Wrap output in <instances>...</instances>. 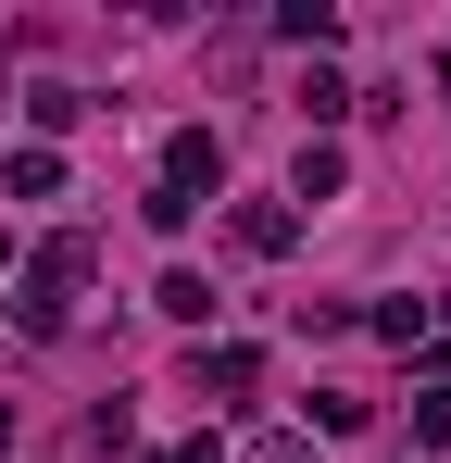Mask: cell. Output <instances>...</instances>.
Masks as SVG:
<instances>
[{
	"instance_id": "cell-1",
	"label": "cell",
	"mask_w": 451,
	"mask_h": 463,
	"mask_svg": "<svg viewBox=\"0 0 451 463\" xmlns=\"http://www.w3.org/2000/svg\"><path fill=\"white\" fill-rule=\"evenodd\" d=\"M289 238H301V213H289V201H238V250H264V263H276Z\"/></svg>"
},
{
	"instance_id": "cell-2",
	"label": "cell",
	"mask_w": 451,
	"mask_h": 463,
	"mask_svg": "<svg viewBox=\"0 0 451 463\" xmlns=\"http://www.w3.org/2000/svg\"><path fill=\"white\" fill-rule=\"evenodd\" d=\"M163 313H176V326H201V313H214V276H188V263H176V276H163Z\"/></svg>"
},
{
	"instance_id": "cell-3",
	"label": "cell",
	"mask_w": 451,
	"mask_h": 463,
	"mask_svg": "<svg viewBox=\"0 0 451 463\" xmlns=\"http://www.w3.org/2000/svg\"><path fill=\"white\" fill-rule=\"evenodd\" d=\"M201 376H214L226 401H251V388H264V351H214V364H201Z\"/></svg>"
},
{
	"instance_id": "cell-4",
	"label": "cell",
	"mask_w": 451,
	"mask_h": 463,
	"mask_svg": "<svg viewBox=\"0 0 451 463\" xmlns=\"http://www.w3.org/2000/svg\"><path fill=\"white\" fill-rule=\"evenodd\" d=\"M414 439H451V388H414Z\"/></svg>"
},
{
	"instance_id": "cell-5",
	"label": "cell",
	"mask_w": 451,
	"mask_h": 463,
	"mask_svg": "<svg viewBox=\"0 0 451 463\" xmlns=\"http://www.w3.org/2000/svg\"><path fill=\"white\" fill-rule=\"evenodd\" d=\"M238 463H313V439H251Z\"/></svg>"
},
{
	"instance_id": "cell-6",
	"label": "cell",
	"mask_w": 451,
	"mask_h": 463,
	"mask_svg": "<svg viewBox=\"0 0 451 463\" xmlns=\"http://www.w3.org/2000/svg\"><path fill=\"white\" fill-rule=\"evenodd\" d=\"M163 463H214V451H163Z\"/></svg>"
},
{
	"instance_id": "cell-7",
	"label": "cell",
	"mask_w": 451,
	"mask_h": 463,
	"mask_svg": "<svg viewBox=\"0 0 451 463\" xmlns=\"http://www.w3.org/2000/svg\"><path fill=\"white\" fill-rule=\"evenodd\" d=\"M0 439H13V413H0Z\"/></svg>"
}]
</instances>
